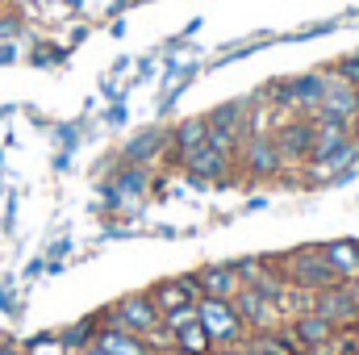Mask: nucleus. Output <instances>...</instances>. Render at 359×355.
I'll return each mask as SVG.
<instances>
[{
	"label": "nucleus",
	"mask_w": 359,
	"mask_h": 355,
	"mask_svg": "<svg viewBox=\"0 0 359 355\" xmlns=\"http://www.w3.org/2000/svg\"><path fill=\"white\" fill-rule=\"evenodd\" d=\"M205 138H209L205 117H184L176 130L168 134V155H172V163H184L192 151H201V147H205Z\"/></svg>",
	"instance_id": "obj_11"
},
{
	"label": "nucleus",
	"mask_w": 359,
	"mask_h": 355,
	"mask_svg": "<svg viewBox=\"0 0 359 355\" xmlns=\"http://www.w3.org/2000/svg\"><path fill=\"white\" fill-rule=\"evenodd\" d=\"M343 288H347V293H351V297H355V305H359V272H351V276H347V280H343Z\"/></svg>",
	"instance_id": "obj_21"
},
{
	"label": "nucleus",
	"mask_w": 359,
	"mask_h": 355,
	"mask_svg": "<svg viewBox=\"0 0 359 355\" xmlns=\"http://www.w3.org/2000/svg\"><path fill=\"white\" fill-rule=\"evenodd\" d=\"M234 309H238V318H243L247 330H271L276 326V305H271V297L264 288L243 284L238 297H234Z\"/></svg>",
	"instance_id": "obj_7"
},
{
	"label": "nucleus",
	"mask_w": 359,
	"mask_h": 355,
	"mask_svg": "<svg viewBox=\"0 0 359 355\" xmlns=\"http://www.w3.org/2000/svg\"><path fill=\"white\" fill-rule=\"evenodd\" d=\"M100 322H104V326H121V330H130V335H151L163 318H159L151 293H130V297H121L117 305H109V314H104Z\"/></svg>",
	"instance_id": "obj_2"
},
{
	"label": "nucleus",
	"mask_w": 359,
	"mask_h": 355,
	"mask_svg": "<svg viewBox=\"0 0 359 355\" xmlns=\"http://www.w3.org/2000/svg\"><path fill=\"white\" fill-rule=\"evenodd\" d=\"M192 280H196V293L201 297H217V301H234L238 288H243V276H238L234 264L201 267V272H192Z\"/></svg>",
	"instance_id": "obj_9"
},
{
	"label": "nucleus",
	"mask_w": 359,
	"mask_h": 355,
	"mask_svg": "<svg viewBox=\"0 0 359 355\" xmlns=\"http://www.w3.org/2000/svg\"><path fill=\"white\" fill-rule=\"evenodd\" d=\"M172 339H176V343H172V351L176 355H217V343L209 339V330L201 326V318L188 322V326H180Z\"/></svg>",
	"instance_id": "obj_14"
},
{
	"label": "nucleus",
	"mask_w": 359,
	"mask_h": 355,
	"mask_svg": "<svg viewBox=\"0 0 359 355\" xmlns=\"http://www.w3.org/2000/svg\"><path fill=\"white\" fill-rule=\"evenodd\" d=\"M322 255L330 260V267H334L343 280H347L351 272H359V243H355V239H339V243H326V247H322Z\"/></svg>",
	"instance_id": "obj_16"
},
{
	"label": "nucleus",
	"mask_w": 359,
	"mask_h": 355,
	"mask_svg": "<svg viewBox=\"0 0 359 355\" xmlns=\"http://www.w3.org/2000/svg\"><path fill=\"white\" fill-rule=\"evenodd\" d=\"M0 309H4L8 318H17V314H21V301H17V293H13V284H8V280H0Z\"/></svg>",
	"instance_id": "obj_20"
},
{
	"label": "nucleus",
	"mask_w": 359,
	"mask_h": 355,
	"mask_svg": "<svg viewBox=\"0 0 359 355\" xmlns=\"http://www.w3.org/2000/svg\"><path fill=\"white\" fill-rule=\"evenodd\" d=\"M271 305H276V318H288V322H292V318H301V314L313 309V293H309V288H297V284L284 280L280 293L271 297Z\"/></svg>",
	"instance_id": "obj_15"
},
{
	"label": "nucleus",
	"mask_w": 359,
	"mask_h": 355,
	"mask_svg": "<svg viewBox=\"0 0 359 355\" xmlns=\"http://www.w3.org/2000/svg\"><path fill=\"white\" fill-rule=\"evenodd\" d=\"M313 117H288L276 126L271 142L280 151V163H309V151H313Z\"/></svg>",
	"instance_id": "obj_4"
},
{
	"label": "nucleus",
	"mask_w": 359,
	"mask_h": 355,
	"mask_svg": "<svg viewBox=\"0 0 359 355\" xmlns=\"http://www.w3.org/2000/svg\"><path fill=\"white\" fill-rule=\"evenodd\" d=\"M230 163H234L230 155H222V151H213V147L205 142V147H201V151H192V155H188V159H184L180 168H184L188 176H201V180H222L226 172H230Z\"/></svg>",
	"instance_id": "obj_13"
},
{
	"label": "nucleus",
	"mask_w": 359,
	"mask_h": 355,
	"mask_svg": "<svg viewBox=\"0 0 359 355\" xmlns=\"http://www.w3.org/2000/svg\"><path fill=\"white\" fill-rule=\"evenodd\" d=\"M76 355H104V351H100V347H96V343H88V347H84V351H76Z\"/></svg>",
	"instance_id": "obj_23"
},
{
	"label": "nucleus",
	"mask_w": 359,
	"mask_h": 355,
	"mask_svg": "<svg viewBox=\"0 0 359 355\" xmlns=\"http://www.w3.org/2000/svg\"><path fill=\"white\" fill-rule=\"evenodd\" d=\"M96 330H100V318L72 322V326H63V330H59V343H63V351H67V355H76V351H84L88 343H96Z\"/></svg>",
	"instance_id": "obj_18"
},
{
	"label": "nucleus",
	"mask_w": 359,
	"mask_h": 355,
	"mask_svg": "<svg viewBox=\"0 0 359 355\" xmlns=\"http://www.w3.org/2000/svg\"><path fill=\"white\" fill-rule=\"evenodd\" d=\"M330 76H339L343 84H351V88H355V84H359V55H347V59H339Z\"/></svg>",
	"instance_id": "obj_19"
},
{
	"label": "nucleus",
	"mask_w": 359,
	"mask_h": 355,
	"mask_svg": "<svg viewBox=\"0 0 359 355\" xmlns=\"http://www.w3.org/2000/svg\"><path fill=\"white\" fill-rule=\"evenodd\" d=\"M234 163H238L247 176H276V172L284 168V163H280V151H276V142H271V134H251V138H243Z\"/></svg>",
	"instance_id": "obj_5"
},
{
	"label": "nucleus",
	"mask_w": 359,
	"mask_h": 355,
	"mask_svg": "<svg viewBox=\"0 0 359 355\" xmlns=\"http://www.w3.org/2000/svg\"><path fill=\"white\" fill-rule=\"evenodd\" d=\"M276 267H280V276H284L288 284H297V288H309V293H322V288H330V284H343V276L330 267V260H326L322 251L280 255V260H276Z\"/></svg>",
	"instance_id": "obj_1"
},
{
	"label": "nucleus",
	"mask_w": 359,
	"mask_h": 355,
	"mask_svg": "<svg viewBox=\"0 0 359 355\" xmlns=\"http://www.w3.org/2000/svg\"><path fill=\"white\" fill-rule=\"evenodd\" d=\"M0 355H25L21 343H0Z\"/></svg>",
	"instance_id": "obj_22"
},
{
	"label": "nucleus",
	"mask_w": 359,
	"mask_h": 355,
	"mask_svg": "<svg viewBox=\"0 0 359 355\" xmlns=\"http://www.w3.org/2000/svg\"><path fill=\"white\" fill-rule=\"evenodd\" d=\"M151 301H155V309H159V318H163V314H176V309L196 305L201 293H196V280H192V276H168V280H159V284L151 288Z\"/></svg>",
	"instance_id": "obj_6"
},
{
	"label": "nucleus",
	"mask_w": 359,
	"mask_h": 355,
	"mask_svg": "<svg viewBox=\"0 0 359 355\" xmlns=\"http://www.w3.org/2000/svg\"><path fill=\"white\" fill-rule=\"evenodd\" d=\"M96 347H100L104 355H155L151 347H147L142 335H130V330L104 326V322H100V330H96Z\"/></svg>",
	"instance_id": "obj_12"
},
{
	"label": "nucleus",
	"mask_w": 359,
	"mask_h": 355,
	"mask_svg": "<svg viewBox=\"0 0 359 355\" xmlns=\"http://www.w3.org/2000/svg\"><path fill=\"white\" fill-rule=\"evenodd\" d=\"M288 335H292V343L297 347H326V343H334L339 339V326L330 322V318H322V314H301V318H292V326H288Z\"/></svg>",
	"instance_id": "obj_10"
},
{
	"label": "nucleus",
	"mask_w": 359,
	"mask_h": 355,
	"mask_svg": "<svg viewBox=\"0 0 359 355\" xmlns=\"http://www.w3.org/2000/svg\"><path fill=\"white\" fill-rule=\"evenodd\" d=\"M196 318H201V326L209 330V339L222 347V343H238V339H247L251 330L243 326V318H238V309H234V301H217V297H201L196 301Z\"/></svg>",
	"instance_id": "obj_3"
},
{
	"label": "nucleus",
	"mask_w": 359,
	"mask_h": 355,
	"mask_svg": "<svg viewBox=\"0 0 359 355\" xmlns=\"http://www.w3.org/2000/svg\"><path fill=\"white\" fill-rule=\"evenodd\" d=\"M163 147H168V134H159V130H147V134H138V138L126 147V163L142 168V163H151V159H155Z\"/></svg>",
	"instance_id": "obj_17"
},
{
	"label": "nucleus",
	"mask_w": 359,
	"mask_h": 355,
	"mask_svg": "<svg viewBox=\"0 0 359 355\" xmlns=\"http://www.w3.org/2000/svg\"><path fill=\"white\" fill-rule=\"evenodd\" d=\"M355 113H359V84H355Z\"/></svg>",
	"instance_id": "obj_24"
},
{
	"label": "nucleus",
	"mask_w": 359,
	"mask_h": 355,
	"mask_svg": "<svg viewBox=\"0 0 359 355\" xmlns=\"http://www.w3.org/2000/svg\"><path fill=\"white\" fill-rule=\"evenodd\" d=\"M313 314H322V318H330L339 330L343 326H355L359 322V305L355 297L343 288V284H330V288H322V293H313Z\"/></svg>",
	"instance_id": "obj_8"
}]
</instances>
